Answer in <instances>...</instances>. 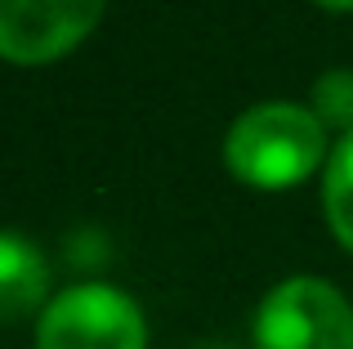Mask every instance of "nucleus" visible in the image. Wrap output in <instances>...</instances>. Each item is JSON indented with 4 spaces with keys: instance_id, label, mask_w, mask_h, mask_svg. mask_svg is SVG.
<instances>
[{
    "instance_id": "1",
    "label": "nucleus",
    "mask_w": 353,
    "mask_h": 349,
    "mask_svg": "<svg viewBox=\"0 0 353 349\" xmlns=\"http://www.w3.org/2000/svg\"><path fill=\"white\" fill-rule=\"evenodd\" d=\"M327 126L304 103H255L224 134V166L259 192L295 188L327 166Z\"/></svg>"
},
{
    "instance_id": "2",
    "label": "nucleus",
    "mask_w": 353,
    "mask_h": 349,
    "mask_svg": "<svg viewBox=\"0 0 353 349\" xmlns=\"http://www.w3.org/2000/svg\"><path fill=\"white\" fill-rule=\"evenodd\" d=\"M250 349H353V305L327 278H282L255 305Z\"/></svg>"
},
{
    "instance_id": "3",
    "label": "nucleus",
    "mask_w": 353,
    "mask_h": 349,
    "mask_svg": "<svg viewBox=\"0 0 353 349\" xmlns=\"http://www.w3.org/2000/svg\"><path fill=\"white\" fill-rule=\"evenodd\" d=\"M36 349H148V314L112 282H72L36 318Z\"/></svg>"
},
{
    "instance_id": "4",
    "label": "nucleus",
    "mask_w": 353,
    "mask_h": 349,
    "mask_svg": "<svg viewBox=\"0 0 353 349\" xmlns=\"http://www.w3.org/2000/svg\"><path fill=\"white\" fill-rule=\"evenodd\" d=\"M108 0H0V59L41 68L72 54L99 27Z\"/></svg>"
},
{
    "instance_id": "5",
    "label": "nucleus",
    "mask_w": 353,
    "mask_h": 349,
    "mask_svg": "<svg viewBox=\"0 0 353 349\" xmlns=\"http://www.w3.org/2000/svg\"><path fill=\"white\" fill-rule=\"evenodd\" d=\"M50 300V260L41 246L14 228H0V323L41 318Z\"/></svg>"
},
{
    "instance_id": "6",
    "label": "nucleus",
    "mask_w": 353,
    "mask_h": 349,
    "mask_svg": "<svg viewBox=\"0 0 353 349\" xmlns=\"http://www.w3.org/2000/svg\"><path fill=\"white\" fill-rule=\"evenodd\" d=\"M322 215H327L331 237L353 255V134L331 148L322 166Z\"/></svg>"
},
{
    "instance_id": "7",
    "label": "nucleus",
    "mask_w": 353,
    "mask_h": 349,
    "mask_svg": "<svg viewBox=\"0 0 353 349\" xmlns=\"http://www.w3.org/2000/svg\"><path fill=\"white\" fill-rule=\"evenodd\" d=\"M309 108L327 130H340V139L353 134V72L349 68H331L313 81Z\"/></svg>"
},
{
    "instance_id": "8",
    "label": "nucleus",
    "mask_w": 353,
    "mask_h": 349,
    "mask_svg": "<svg viewBox=\"0 0 353 349\" xmlns=\"http://www.w3.org/2000/svg\"><path fill=\"white\" fill-rule=\"evenodd\" d=\"M313 5L331 9V14H353V0H313Z\"/></svg>"
}]
</instances>
